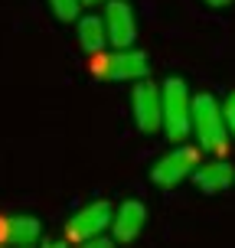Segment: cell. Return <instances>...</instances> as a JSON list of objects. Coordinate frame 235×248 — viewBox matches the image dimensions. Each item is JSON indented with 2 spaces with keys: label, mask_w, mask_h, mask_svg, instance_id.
I'll return each instance as SVG.
<instances>
[{
  "label": "cell",
  "mask_w": 235,
  "mask_h": 248,
  "mask_svg": "<svg viewBox=\"0 0 235 248\" xmlns=\"http://www.w3.org/2000/svg\"><path fill=\"white\" fill-rule=\"evenodd\" d=\"M193 134L199 140V150H206L212 157H222L229 150V121H225L222 101L203 92V95H193Z\"/></svg>",
  "instance_id": "6da1fadb"
},
{
  "label": "cell",
  "mask_w": 235,
  "mask_h": 248,
  "mask_svg": "<svg viewBox=\"0 0 235 248\" xmlns=\"http://www.w3.org/2000/svg\"><path fill=\"white\" fill-rule=\"evenodd\" d=\"M160 101H163V134L170 140H186V134L193 131V95L189 85L183 78L170 75L160 88Z\"/></svg>",
  "instance_id": "7a4b0ae2"
},
{
  "label": "cell",
  "mask_w": 235,
  "mask_h": 248,
  "mask_svg": "<svg viewBox=\"0 0 235 248\" xmlns=\"http://www.w3.org/2000/svg\"><path fill=\"white\" fill-rule=\"evenodd\" d=\"M92 72L105 78V82H137V78H147L150 72V62L147 56L134 46L127 49H114V52H95L92 59Z\"/></svg>",
  "instance_id": "3957f363"
},
{
  "label": "cell",
  "mask_w": 235,
  "mask_h": 248,
  "mask_svg": "<svg viewBox=\"0 0 235 248\" xmlns=\"http://www.w3.org/2000/svg\"><path fill=\"white\" fill-rule=\"evenodd\" d=\"M111 219H114V206L105 202V199H95V202L82 206V209L65 222V238H69V242H78V245H88L92 238L105 235V232L111 229Z\"/></svg>",
  "instance_id": "277c9868"
},
{
  "label": "cell",
  "mask_w": 235,
  "mask_h": 248,
  "mask_svg": "<svg viewBox=\"0 0 235 248\" xmlns=\"http://www.w3.org/2000/svg\"><path fill=\"white\" fill-rule=\"evenodd\" d=\"M196 167H199V147L176 144L173 150L157 157V163L150 167V180L157 186H163V189H170V186H180L186 176H193Z\"/></svg>",
  "instance_id": "5b68a950"
},
{
  "label": "cell",
  "mask_w": 235,
  "mask_h": 248,
  "mask_svg": "<svg viewBox=\"0 0 235 248\" xmlns=\"http://www.w3.org/2000/svg\"><path fill=\"white\" fill-rule=\"evenodd\" d=\"M131 111H134V124L137 131L144 134H157L163 127V101H160V88L147 82V78H137L134 92H131Z\"/></svg>",
  "instance_id": "8992f818"
},
{
  "label": "cell",
  "mask_w": 235,
  "mask_h": 248,
  "mask_svg": "<svg viewBox=\"0 0 235 248\" xmlns=\"http://www.w3.org/2000/svg\"><path fill=\"white\" fill-rule=\"evenodd\" d=\"M105 30H108V43L114 49L134 46V39H137L134 7L127 0H108V7H105Z\"/></svg>",
  "instance_id": "52a82bcc"
},
{
  "label": "cell",
  "mask_w": 235,
  "mask_h": 248,
  "mask_svg": "<svg viewBox=\"0 0 235 248\" xmlns=\"http://www.w3.org/2000/svg\"><path fill=\"white\" fill-rule=\"evenodd\" d=\"M144 225H147V206L141 199H124L114 209L111 235H114V242H134L144 232Z\"/></svg>",
  "instance_id": "ba28073f"
},
{
  "label": "cell",
  "mask_w": 235,
  "mask_h": 248,
  "mask_svg": "<svg viewBox=\"0 0 235 248\" xmlns=\"http://www.w3.org/2000/svg\"><path fill=\"white\" fill-rule=\"evenodd\" d=\"M193 180L203 193H225L229 186L235 183V167L229 160H209V163H199L193 170Z\"/></svg>",
  "instance_id": "9c48e42d"
},
{
  "label": "cell",
  "mask_w": 235,
  "mask_h": 248,
  "mask_svg": "<svg viewBox=\"0 0 235 248\" xmlns=\"http://www.w3.org/2000/svg\"><path fill=\"white\" fill-rule=\"evenodd\" d=\"M43 225L36 216H3V245H36Z\"/></svg>",
  "instance_id": "30bf717a"
},
{
  "label": "cell",
  "mask_w": 235,
  "mask_h": 248,
  "mask_svg": "<svg viewBox=\"0 0 235 248\" xmlns=\"http://www.w3.org/2000/svg\"><path fill=\"white\" fill-rule=\"evenodd\" d=\"M75 33H78V46L85 52H101L108 46V30H105V16H78L75 20Z\"/></svg>",
  "instance_id": "8fae6325"
},
{
  "label": "cell",
  "mask_w": 235,
  "mask_h": 248,
  "mask_svg": "<svg viewBox=\"0 0 235 248\" xmlns=\"http://www.w3.org/2000/svg\"><path fill=\"white\" fill-rule=\"evenodd\" d=\"M52 13H56V20H62V23H72V20H78V10H82V0H49Z\"/></svg>",
  "instance_id": "7c38bea8"
},
{
  "label": "cell",
  "mask_w": 235,
  "mask_h": 248,
  "mask_svg": "<svg viewBox=\"0 0 235 248\" xmlns=\"http://www.w3.org/2000/svg\"><path fill=\"white\" fill-rule=\"evenodd\" d=\"M222 111H225V121H229V134H232V140H235V95H229V98L222 101Z\"/></svg>",
  "instance_id": "4fadbf2b"
},
{
  "label": "cell",
  "mask_w": 235,
  "mask_h": 248,
  "mask_svg": "<svg viewBox=\"0 0 235 248\" xmlns=\"http://www.w3.org/2000/svg\"><path fill=\"white\" fill-rule=\"evenodd\" d=\"M209 7H225V3H232V0H206Z\"/></svg>",
  "instance_id": "5bb4252c"
},
{
  "label": "cell",
  "mask_w": 235,
  "mask_h": 248,
  "mask_svg": "<svg viewBox=\"0 0 235 248\" xmlns=\"http://www.w3.org/2000/svg\"><path fill=\"white\" fill-rule=\"evenodd\" d=\"M82 3H101V0H82Z\"/></svg>",
  "instance_id": "9a60e30c"
}]
</instances>
